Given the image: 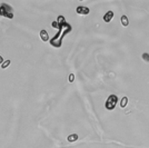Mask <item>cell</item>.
Wrapping results in <instances>:
<instances>
[{
    "label": "cell",
    "mask_w": 149,
    "mask_h": 148,
    "mask_svg": "<svg viewBox=\"0 0 149 148\" xmlns=\"http://www.w3.org/2000/svg\"><path fill=\"white\" fill-rule=\"evenodd\" d=\"M0 16H3L8 19L14 18V11H12V7L9 6L8 3H2L0 6Z\"/></svg>",
    "instance_id": "1"
},
{
    "label": "cell",
    "mask_w": 149,
    "mask_h": 148,
    "mask_svg": "<svg viewBox=\"0 0 149 148\" xmlns=\"http://www.w3.org/2000/svg\"><path fill=\"white\" fill-rule=\"evenodd\" d=\"M117 102H118V97L116 96V95H110L108 97V99H107V101H106V108L108 109V110L115 109V107H116V105H117Z\"/></svg>",
    "instance_id": "2"
},
{
    "label": "cell",
    "mask_w": 149,
    "mask_h": 148,
    "mask_svg": "<svg viewBox=\"0 0 149 148\" xmlns=\"http://www.w3.org/2000/svg\"><path fill=\"white\" fill-rule=\"evenodd\" d=\"M77 14H79V15H88L89 14V9L87 7H77Z\"/></svg>",
    "instance_id": "3"
},
{
    "label": "cell",
    "mask_w": 149,
    "mask_h": 148,
    "mask_svg": "<svg viewBox=\"0 0 149 148\" xmlns=\"http://www.w3.org/2000/svg\"><path fill=\"white\" fill-rule=\"evenodd\" d=\"M114 18V12L109 10V11H107L106 12V15L103 16V20H105V22H110L111 21V19Z\"/></svg>",
    "instance_id": "4"
},
{
    "label": "cell",
    "mask_w": 149,
    "mask_h": 148,
    "mask_svg": "<svg viewBox=\"0 0 149 148\" xmlns=\"http://www.w3.org/2000/svg\"><path fill=\"white\" fill-rule=\"evenodd\" d=\"M40 38L42 41H48L49 39V36H48V32L46 30H41L40 31Z\"/></svg>",
    "instance_id": "5"
},
{
    "label": "cell",
    "mask_w": 149,
    "mask_h": 148,
    "mask_svg": "<svg viewBox=\"0 0 149 148\" xmlns=\"http://www.w3.org/2000/svg\"><path fill=\"white\" fill-rule=\"evenodd\" d=\"M121 23L123 27H128V24H129V19H128L127 16H121Z\"/></svg>",
    "instance_id": "6"
},
{
    "label": "cell",
    "mask_w": 149,
    "mask_h": 148,
    "mask_svg": "<svg viewBox=\"0 0 149 148\" xmlns=\"http://www.w3.org/2000/svg\"><path fill=\"white\" fill-rule=\"evenodd\" d=\"M67 139H68L69 143H74L78 139V135L77 134H71V135H69Z\"/></svg>",
    "instance_id": "7"
},
{
    "label": "cell",
    "mask_w": 149,
    "mask_h": 148,
    "mask_svg": "<svg viewBox=\"0 0 149 148\" xmlns=\"http://www.w3.org/2000/svg\"><path fill=\"white\" fill-rule=\"evenodd\" d=\"M127 105H128V97H122V99L120 101V107L121 108H125Z\"/></svg>",
    "instance_id": "8"
},
{
    "label": "cell",
    "mask_w": 149,
    "mask_h": 148,
    "mask_svg": "<svg viewBox=\"0 0 149 148\" xmlns=\"http://www.w3.org/2000/svg\"><path fill=\"white\" fill-rule=\"evenodd\" d=\"M58 24H59V26H64V24L66 23V21H65V18H64V16H59V17H58Z\"/></svg>",
    "instance_id": "9"
},
{
    "label": "cell",
    "mask_w": 149,
    "mask_h": 148,
    "mask_svg": "<svg viewBox=\"0 0 149 148\" xmlns=\"http://www.w3.org/2000/svg\"><path fill=\"white\" fill-rule=\"evenodd\" d=\"M10 63H11L10 60H6V61H3V64L1 65V68H2V69H6V68L8 67V66L10 65Z\"/></svg>",
    "instance_id": "10"
},
{
    "label": "cell",
    "mask_w": 149,
    "mask_h": 148,
    "mask_svg": "<svg viewBox=\"0 0 149 148\" xmlns=\"http://www.w3.org/2000/svg\"><path fill=\"white\" fill-rule=\"evenodd\" d=\"M142 59L146 61V63H149V53L144 52V53H142Z\"/></svg>",
    "instance_id": "11"
},
{
    "label": "cell",
    "mask_w": 149,
    "mask_h": 148,
    "mask_svg": "<svg viewBox=\"0 0 149 148\" xmlns=\"http://www.w3.org/2000/svg\"><path fill=\"white\" fill-rule=\"evenodd\" d=\"M51 26H52V28H58V27H59V24H58L57 21H53V22L51 23Z\"/></svg>",
    "instance_id": "12"
},
{
    "label": "cell",
    "mask_w": 149,
    "mask_h": 148,
    "mask_svg": "<svg viewBox=\"0 0 149 148\" xmlns=\"http://www.w3.org/2000/svg\"><path fill=\"white\" fill-rule=\"evenodd\" d=\"M73 73H71V75H70L69 76V81H70V83H72V81H73Z\"/></svg>",
    "instance_id": "13"
},
{
    "label": "cell",
    "mask_w": 149,
    "mask_h": 148,
    "mask_svg": "<svg viewBox=\"0 0 149 148\" xmlns=\"http://www.w3.org/2000/svg\"><path fill=\"white\" fill-rule=\"evenodd\" d=\"M2 64H3V58L0 56V65H2Z\"/></svg>",
    "instance_id": "14"
}]
</instances>
